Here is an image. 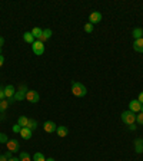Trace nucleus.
Wrapping results in <instances>:
<instances>
[{
	"mask_svg": "<svg viewBox=\"0 0 143 161\" xmlns=\"http://www.w3.org/2000/svg\"><path fill=\"white\" fill-rule=\"evenodd\" d=\"M0 120H4V112H0Z\"/></svg>",
	"mask_w": 143,
	"mask_h": 161,
	"instance_id": "nucleus-36",
	"label": "nucleus"
},
{
	"mask_svg": "<svg viewBox=\"0 0 143 161\" xmlns=\"http://www.w3.org/2000/svg\"><path fill=\"white\" fill-rule=\"evenodd\" d=\"M23 39H25V42H26V43H30V45H33V42L36 40V39L33 37L32 32H26L25 35H23Z\"/></svg>",
	"mask_w": 143,
	"mask_h": 161,
	"instance_id": "nucleus-15",
	"label": "nucleus"
},
{
	"mask_svg": "<svg viewBox=\"0 0 143 161\" xmlns=\"http://www.w3.org/2000/svg\"><path fill=\"white\" fill-rule=\"evenodd\" d=\"M26 94H27L26 85H20L19 91L14 94V101H23V99H26Z\"/></svg>",
	"mask_w": 143,
	"mask_h": 161,
	"instance_id": "nucleus-4",
	"label": "nucleus"
},
{
	"mask_svg": "<svg viewBox=\"0 0 143 161\" xmlns=\"http://www.w3.org/2000/svg\"><path fill=\"white\" fill-rule=\"evenodd\" d=\"M56 132H57V135L60 137V138H63V137H66L67 134H69V129H67V127L60 125V127H57L56 128Z\"/></svg>",
	"mask_w": 143,
	"mask_h": 161,
	"instance_id": "nucleus-12",
	"label": "nucleus"
},
{
	"mask_svg": "<svg viewBox=\"0 0 143 161\" xmlns=\"http://www.w3.org/2000/svg\"><path fill=\"white\" fill-rule=\"evenodd\" d=\"M27 128L29 129H36L37 128V121L36 120H29V124H27Z\"/></svg>",
	"mask_w": 143,
	"mask_h": 161,
	"instance_id": "nucleus-21",
	"label": "nucleus"
},
{
	"mask_svg": "<svg viewBox=\"0 0 143 161\" xmlns=\"http://www.w3.org/2000/svg\"><path fill=\"white\" fill-rule=\"evenodd\" d=\"M7 161H20V158H16V157H12L10 160H7Z\"/></svg>",
	"mask_w": 143,
	"mask_h": 161,
	"instance_id": "nucleus-35",
	"label": "nucleus"
},
{
	"mask_svg": "<svg viewBox=\"0 0 143 161\" xmlns=\"http://www.w3.org/2000/svg\"><path fill=\"white\" fill-rule=\"evenodd\" d=\"M140 108H142V104H140L137 99H133V101L129 102V111L136 114V112H140Z\"/></svg>",
	"mask_w": 143,
	"mask_h": 161,
	"instance_id": "nucleus-7",
	"label": "nucleus"
},
{
	"mask_svg": "<svg viewBox=\"0 0 143 161\" xmlns=\"http://www.w3.org/2000/svg\"><path fill=\"white\" fill-rule=\"evenodd\" d=\"M46 161H56V160H54V158H52V157H50V158H46Z\"/></svg>",
	"mask_w": 143,
	"mask_h": 161,
	"instance_id": "nucleus-37",
	"label": "nucleus"
},
{
	"mask_svg": "<svg viewBox=\"0 0 143 161\" xmlns=\"http://www.w3.org/2000/svg\"><path fill=\"white\" fill-rule=\"evenodd\" d=\"M4 94H6V96L9 98H14V94H16V91H14V87L13 85H7V87L4 88Z\"/></svg>",
	"mask_w": 143,
	"mask_h": 161,
	"instance_id": "nucleus-11",
	"label": "nucleus"
},
{
	"mask_svg": "<svg viewBox=\"0 0 143 161\" xmlns=\"http://www.w3.org/2000/svg\"><path fill=\"white\" fill-rule=\"evenodd\" d=\"M33 161H46V157L42 153H36L33 155Z\"/></svg>",
	"mask_w": 143,
	"mask_h": 161,
	"instance_id": "nucleus-20",
	"label": "nucleus"
},
{
	"mask_svg": "<svg viewBox=\"0 0 143 161\" xmlns=\"http://www.w3.org/2000/svg\"><path fill=\"white\" fill-rule=\"evenodd\" d=\"M133 49H135L136 52H139V53H143V37L142 39H136V40L133 42Z\"/></svg>",
	"mask_w": 143,
	"mask_h": 161,
	"instance_id": "nucleus-10",
	"label": "nucleus"
},
{
	"mask_svg": "<svg viewBox=\"0 0 143 161\" xmlns=\"http://www.w3.org/2000/svg\"><path fill=\"white\" fill-rule=\"evenodd\" d=\"M140 112H143V104H142V108H140Z\"/></svg>",
	"mask_w": 143,
	"mask_h": 161,
	"instance_id": "nucleus-38",
	"label": "nucleus"
},
{
	"mask_svg": "<svg viewBox=\"0 0 143 161\" xmlns=\"http://www.w3.org/2000/svg\"><path fill=\"white\" fill-rule=\"evenodd\" d=\"M32 50H33V53L37 55V56L43 55V52H45V45H43V42L34 40L33 42V45H32Z\"/></svg>",
	"mask_w": 143,
	"mask_h": 161,
	"instance_id": "nucleus-3",
	"label": "nucleus"
},
{
	"mask_svg": "<svg viewBox=\"0 0 143 161\" xmlns=\"http://www.w3.org/2000/svg\"><path fill=\"white\" fill-rule=\"evenodd\" d=\"M32 129H29L27 127H25V128H22V131H20V135H22V138H25V140H30L32 138Z\"/></svg>",
	"mask_w": 143,
	"mask_h": 161,
	"instance_id": "nucleus-13",
	"label": "nucleus"
},
{
	"mask_svg": "<svg viewBox=\"0 0 143 161\" xmlns=\"http://www.w3.org/2000/svg\"><path fill=\"white\" fill-rule=\"evenodd\" d=\"M43 128H45V131L46 132H54L56 131V128H57V125L54 124L53 121H46L45 124H43Z\"/></svg>",
	"mask_w": 143,
	"mask_h": 161,
	"instance_id": "nucleus-9",
	"label": "nucleus"
},
{
	"mask_svg": "<svg viewBox=\"0 0 143 161\" xmlns=\"http://www.w3.org/2000/svg\"><path fill=\"white\" fill-rule=\"evenodd\" d=\"M6 145H7V150H9V151H12V153H16V151H19V147H20V145H19V141H17V140H9Z\"/></svg>",
	"mask_w": 143,
	"mask_h": 161,
	"instance_id": "nucleus-8",
	"label": "nucleus"
},
{
	"mask_svg": "<svg viewBox=\"0 0 143 161\" xmlns=\"http://www.w3.org/2000/svg\"><path fill=\"white\" fill-rule=\"evenodd\" d=\"M133 37H135V40L136 39H142L143 37V30H142V28H136V29H133Z\"/></svg>",
	"mask_w": 143,
	"mask_h": 161,
	"instance_id": "nucleus-18",
	"label": "nucleus"
},
{
	"mask_svg": "<svg viewBox=\"0 0 143 161\" xmlns=\"http://www.w3.org/2000/svg\"><path fill=\"white\" fill-rule=\"evenodd\" d=\"M12 151H9V150H7V151H6V153H4V155H6V158H7V160H10V158H12Z\"/></svg>",
	"mask_w": 143,
	"mask_h": 161,
	"instance_id": "nucleus-29",
	"label": "nucleus"
},
{
	"mask_svg": "<svg viewBox=\"0 0 143 161\" xmlns=\"http://www.w3.org/2000/svg\"><path fill=\"white\" fill-rule=\"evenodd\" d=\"M137 101H139L140 104H143V92H140V94H139V98H137Z\"/></svg>",
	"mask_w": 143,
	"mask_h": 161,
	"instance_id": "nucleus-30",
	"label": "nucleus"
},
{
	"mask_svg": "<svg viewBox=\"0 0 143 161\" xmlns=\"http://www.w3.org/2000/svg\"><path fill=\"white\" fill-rule=\"evenodd\" d=\"M9 105H10V104H9L7 101H4V99H3V101H0V112H4V111H6Z\"/></svg>",
	"mask_w": 143,
	"mask_h": 161,
	"instance_id": "nucleus-22",
	"label": "nucleus"
},
{
	"mask_svg": "<svg viewBox=\"0 0 143 161\" xmlns=\"http://www.w3.org/2000/svg\"><path fill=\"white\" fill-rule=\"evenodd\" d=\"M102 20V13L100 12H93V13H90V16H89V23H92V25H96V23H99V22Z\"/></svg>",
	"mask_w": 143,
	"mask_h": 161,
	"instance_id": "nucleus-6",
	"label": "nucleus"
},
{
	"mask_svg": "<svg viewBox=\"0 0 143 161\" xmlns=\"http://www.w3.org/2000/svg\"><path fill=\"white\" fill-rule=\"evenodd\" d=\"M129 129H130V131H135V129H136V125H135V124L129 125Z\"/></svg>",
	"mask_w": 143,
	"mask_h": 161,
	"instance_id": "nucleus-31",
	"label": "nucleus"
},
{
	"mask_svg": "<svg viewBox=\"0 0 143 161\" xmlns=\"http://www.w3.org/2000/svg\"><path fill=\"white\" fill-rule=\"evenodd\" d=\"M122 121L126 125H132L136 122V114L132 111H125L122 114Z\"/></svg>",
	"mask_w": 143,
	"mask_h": 161,
	"instance_id": "nucleus-2",
	"label": "nucleus"
},
{
	"mask_svg": "<svg viewBox=\"0 0 143 161\" xmlns=\"http://www.w3.org/2000/svg\"><path fill=\"white\" fill-rule=\"evenodd\" d=\"M85 32H87V33L93 32V25H92V23H86L85 25Z\"/></svg>",
	"mask_w": 143,
	"mask_h": 161,
	"instance_id": "nucleus-25",
	"label": "nucleus"
},
{
	"mask_svg": "<svg viewBox=\"0 0 143 161\" xmlns=\"http://www.w3.org/2000/svg\"><path fill=\"white\" fill-rule=\"evenodd\" d=\"M20 161H32V158H30V155H29V153H20Z\"/></svg>",
	"mask_w": 143,
	"mask_h": 161,
	"instance_id": "nucleus-23",
	"label": "nucleus"
},
{
	"mask_svg": "<svg viewBox=\"0 0 143 161\" xmlns=\"http://www.w3.org/2000/svg\"><path fill=\"white\" fill-rule=\"evenodd\" d=\"M136 122L143 125V112H139V115H136Z\"/></svg>",
	"mask_w": 143,
	"mask_h": 161,
	"instance_id": "nucleus-27",
	"label": "nucleus"
},
{
	"mask_svg": "<svg viewBox=\"0 0 143 161\" xmlns=\"http://www.w3.org/2000/svg\"><path fill=\"white\" fill-rule=\"evenodd\" d=\"M12 131L14 132V134H20V131H22V127L19 124H16V125H13L12 127Z\"/></svg>",
	"mask_w": 143,
	"mask_h": 161,
	"instance_id": "nucleus-26",
	"label": "nucleus"
},
{
	"mask_svg": "<svg viewBox=\"0 0 143 161\" xmlns=\"http://www.w3.org/2000/svg\"><path fill=\"white\" fill-rule=\"evenodd\" d=\"M32 35H33V37H34V39H37V40H39V39L42 37V35H43V30H42L40 28H33Z\"/></svg>",
	"mask_w": 143,
	"mask_h": 161,
	"instance_id": "nucleus-16",
	"label": "nucleus"
},
{
	"mask_svg": "<svg viewBox=\"0 0 143 161\" xmlns=\"http://www.w3.org/2000/svg\"><path fill=\"white\" fill-rule=\"evenodd\" d=\"M26 99H27L30 104H37L39 102V99H40V96H39V94H37L36 91H27Z\"/></svg>",
	"mask_w": 143,
	"mask_h": 161,
	"instance_id": "nucleus-5",
	"label": "nucleus"
},
{
	"mask_svg": "<svg viewBox=\"0 0 143 161\" xmlns=\"http://www.w3.org/2000/svg\"><path fill=\"white\" fill-rule=\"evenodd\" d=\"M4 96H6V94H4V89H3V88H0V101H3Z\"/></svg>",
	"mask_w": 143,
	"mask_h": 161,
	"instance_id": "nucleus-28",
	"label": "nucleus"
},
{
	"mask_svg": "<svg viewBox=\"0 0 143 161\" xmlns=\"http://www.w3.org/2000/svg\"><path fill=\"white\" fill-rule=\"evenodd\" d=\"M135 151L137 154H142L143 153V140H136L135 141Z\"/></svg>",
	"mask_w": 143,
	"mask_h": 161,
	"instance_id": "nucleus-14",
	"label": "nucleus"
},
{
	"mask_svg": "<svg viewBox=\"0 0 143 161\" xmlns=\"http://www.w3.org/2000/svg\"><path fill=\"white\" fill-rule=\"evenodd\" d=\"M3 43H4V39L2 36H0V49H2V46H3Z\"/></svg>",
	"mask_w": 143,
	"mask_h": 161,
	"instance_id": "nucleus-34",
	"label": "nucleus"
},
{
	"mask_svg": "<svg viewBox=\"0 0 143 161\" xmlns=\"http://www.w3.org/2000/svg\"><path fill=\"white\" fill-rule=\"evenodd\" d=\"M3 62H4V58H3V55H0V66H3Z\"/></svg>",
	"mask_w": 143,
	"mask_h": 161,
	"instance_id": "nucleus-33",
	"label": "nucleus"
},
{
	"mask_svg": "<svg viewBox=\"0 0 143 161\" xmlns=\"http://www.w3.org/2000/svg\"><path fill=\"white\" fill-rule=\"evenodd\" d=\"M7 141H9V137L6 134H3V132H0V142L2 144H7Z\"/></svg>",
	"mask_w": 143,
	"mask_h": 161,
	"instance_id": "nucleus-24",
	"label": "nucleus"
},
{
	"mask_svg": "<svg viewBox=\"0 0 143 161\" xmlns=\"http://www.w3.org/2000/svg\"><path fill=\"white\" fill-rule=\"evenodd\" d=\"M17 124L20 125L22 128H25V127H27V124H29V118H26V117H19V120H17Z\"/></svg>",
	"mask_w": 143,
	"mask_h": 161,
	"instance_id": "nucleus-19",
	"label": "nucleus"
},
{
	"mask_svg": "<svg viewBox=\"0 0 143 161\" xmlns=\"http://www.w3.org/2000/svg\"><path fill=\"white\" fill-rule=\"evenodd\" d=\"M52 37V30L50 29H45L43 30V35H42V37L39 39L40 42H45V40H47V39H50Z\"/></svg>",
	"mask_w": 143,
	"mask_h": 161,
	"instance_id": "nucleus-17",
	"label": "nucleus"
},
{
	"mask_svg": "<svg viewBox=\"0 0 143 161\" xmlns=\"http://www.w3.org/2000/svg\"><path fill=\"white\" fill-rule=\"evenodd\" d=\"M72 92H73L74 96H79V98H82V96H85L86 94H87V89H86V87L83 85V83H80V82H73V85H72Z\"/></svg>",
	"mask_w": 143,
	"mask_h": 161,
	"instance_id": "nucleus-1",
	"label": "nucleus"
},
{
	"mask_svg": "<svg viewBox=\"0 0 143 161\" xmlns=\"http://www.w3.org/2000/svg\"><path fill=\"white\" fill-rule=\"evenodd\" d=\"M0 161H7V158H6V155H4V154H2V155H0Z\"/></svg>",
	"mask_w": 143,
	"mask_h": 161,
	"instance_id": "nucleus-32",
	"label": "nucleus"
}]
</instances>
